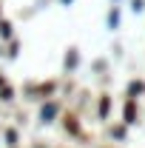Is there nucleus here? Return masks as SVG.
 <instances>
[{"label":"nucleus","mask_w":145,"mask_h":148,"mask_svg":"<svg viewBox=\"0 0 145 148\" xmlns=\"http://www.w3.org/2000/svg\"><path fill=\"white\" fill-rule=\"evenodd\" d=\"M128 3H131L137 12H142V9H145V0H128Z\"/></svg>","instance_id":"obj_1"}]
</instances>
